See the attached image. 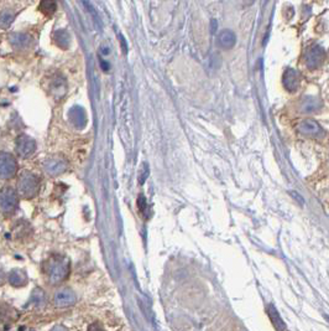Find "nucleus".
Listing matches in <instances>:
<instances>
[{"instance_id": "obj_21", "label": "nucleus", "mask_w": 329, "mask_h": 331, "mask_svg": "<svg viewBox=\"0 0 329 331\" xmlns=\"http://www.w3.org/2000/svg\"><path fill=\"white\" fill-rule=\"evenodd\" d=\"M14 14H11L10 11H4L1 14V19H0V24H1L2 29H7L10 25L14 21Z\"/></svg>"}, {"instance_id": "obj_7", "label": "nucleus", "mask_w": 329, "mask_h": 331, "mask_svg": "<svg viewBox=\"0 0 329 331\" xmlns=\"http://www.w3.org/2000/svg\"><path fill=\"white\" fill-rule=\"evenodd\" d=\"M45 170L48 175L57 176L67 170V163L61 158H51L46 160Z\"/></svg>"}, {"instance_id": "obj_20", "label": "nucleus", "mask_w": 329, "mask_h": 331, "mask_svg": "<svg viewBox=\"0 0 329 331\" xmlns=\"http://www.w3.org/2000/svg\"><path fill=\"white\" fill-rule=\"evenodd\" d=\"M322 106L320 99L317 98H306L305 102L302 103V110L303 112H316Z\"/></svg>"}, {"instance_id": "obj_8", "label": "nucleus", "mask_w": 329, "mask_h": 331, "mask_svg": "<svg viewBox=\"0 0 329 331\" xmlns=\"http://www.w3.org/2000/svg\"><path fill=\"white\" fill-rule=\"evenodd\" d=\"M77 298L74 292H72L69 288H65L58 291L55 294V304L60 308H66L71 307L76 303Z\"/></svg>"}, {"instance_id": "obj_12", "label": "nucleus", "mask_w": 329, "mask_h": 331, "mask_svg": "<svg viewBox=\"0 0 329 331\" xmlns=\"http://www.w3.org/2000/svg\"><path fill=\"white\" fill-rule=\"evenodd\" d=\"M66 92H67L66 79L60 76L53 78L52 82H51V93H52V96L55 97L56 99H60L65 96Z\"/></svg>"}, {"instance_id": "obj_22", "label": "nucleus", "mask_w": 329, "mask_h": 331, "mask_svg": "<svg viewBox=\"0 0 329 331\" xmlns=\"http://www.w3.org/2000/svg\"><path fill=\"white\" fill-rule=\"evenodd\" d=\"M149 174H150V169H149V165L146 163L143 164L140 169V173H139V183L144 184L146 181V179L149 178Z\"/></svg>"}, {"instance_id": "obj_26", "label": "nucleus", "mask_w": 329, "mask_h": 331, "mask_svg": "<svg viewBox=\"0 0 329 331\" xmlns=\"http://www.w3.org/2000/svg\"><path fill=\"white\" fill-rule=\"evenodd\" d=\"M100 65H102V68L104 71H108L109 70V65H108V63H105L104 61H100Z\"/></svg>"}, {"instance_id": "obj_18", "label": "nucleus", "mask_w": 329, "mask_h": 331, "mask_svg": "<svg viewBox=\"0 0 329 331\" xmlns=\"http://www.w3.org/2000/svg\"><path fill=\"white\" fill-rule=\"evenodd\" d=\"M38 10H40L43 15H46V16H51V15L55 14V11L57 10L56 0H41L40 5H38Z\"/></svg>"}, {"instance_id": "obj_17", "label": "nucleus", "mask_w": 329, "mask_h": 331, "mask_svg": "<svg viewBox=\"0 0 329 331\" xmlns=\"http://www.w3.org/2000/svg\"><path fill=\"white\" fill-rule=\"evenodd\" d=\"M53 40L56 41L58 47L63 48V50H67L69 43H71V36H69L68 32L63 29L57 30V31L55 32V35H53Z\"/></svg>"}, {"instance_id": "obj_10", "label": "nucleus", "mask_w": 329, "mask_h": 331, "mask_svg": "<svg viewBox=\"0 0 329 331\" xmlns=\"http://www.w3.org/2000/svg\"><path fill=\"white\" fill-rule=\"evenodd\" d=\"M69 122L76 127L77 129H82L87 124V114L82 107H73L68 112Z\"/></svg>"}, {"instance_id": "obj_9", "label": "nucleus", "mask_w": 329, "mask_h": 331, "mask_svg": "<svg viewBox=\"0 0 329 331\" xmlns=\"http://www.w3.org/2000/svg\"><path fill=\"white\" fill-rule=\"evenodd\" d=\"M300 74L294 68H287L286 71L284 72V76H282V83H284V87L290 92L296 91L300 86Z\"/></svg>"}, {"instance_id": "obj_25", "label": "nucleus", "mask_w": 329, "mask_h": 331, "mask_svg": "<svg viewBox=\"0 0 329 331\" xmlns=\"http://www.w3.org/2000/svg\"><path fill=\"white\" fill-rule=\"evenodd\" d=\"M210 30H212L213 34L218 30V21L215 19H212V21H210Z\"/></svg>"}, {"instance_id": "obj_5", "label": "nucleus", "mask_w": 329, "mask_h": 331, "mask_svg": "<svg viewBox=\"0 0 329 331\" xmlns=\"http://www.w3.org/2000/svg\"><path fill=\"white\" fill-rule=\"evenodd\" d=\"M36 150V143L29 135H20L16 140V153L20 158H29Z\"/></svg>"}, {"instance_id": "obj_23", "label": "nucleus", "mask_w": 329, "mask_h": 331, "mask_svg": "<svg viewBox=\"0 0 329 331\" xmlns=\"http://www.w3.org/2000/svg\"><path fill=\"white\" fill-rule=\"evenodd\" d=\"M146 206H148V204H146V199L144 195H140L138 199V207L139 210H140L143 214H145V210H146Z\"/></svg>"}, {"instance_id": "obj_6", "label": "nucleus", "mask_w": 329, "mask_h": 331, "mask_svg": "<svg viewBox=\"0 0 329 331\" xmlns=\"http://www.w3.org/2000/svg\"><path fill=\"white\" fill-rule=\"evenodd\" d=\"M298 130L302 134L308 135V137H320L323 134V129L317 122L312 119H306L298 124Z\"/></svg>"}, {"instance_id": "obj_24", "label": "nucleus", "mask_w": 329, "mask_h": 331, "mask_svg": "<svg viewBox=\"0 0 329 331\" xmlns=\"http://www.w3.org/2000/svg\"><path fill=\"white\" fill-rule=\"evenodd\" d=\"M88 331H104V329H103L102 324H99V323H94V324L89 325Z\"/></svg>"}, {"instance_id": "obj_19", "label": "nucleus", "mask_w": 329, "mask_h": 331, "mask_svg": "<svg viewBox=\"0 0 329 331\" xmlns=\"http://www.w3.org/2000/svg\"><path fill=\"white\" fill-rule=\"evenodd\" d=\"M46 302V295L45 292L40 288H36L35 291L32 292L31 297H30V304L35 305L37 308H42L45 305Z\"/></svg>"}, {"instance_id": "obj_13", "label": "nucleus", "mask_w": 329, "mask_h": 331, "mask_svg": "<svg viewBox=\"0 0 329 331\" xmlns=\"http://www.w3.org/2000/svg\"><path fill=\"white\" fill-rule=\"evenodd\" d=\"M27 279L29 278H27L26 272L21 271V269H14V271L10 272L9 274V283L11 284L12 287H16V288L26 286Z\"/></svg>"}, {"instance_id": "obj_4", "label": "nucleus", "mask_w": 329, "mask_h": 331, "mask_svg": "<svg viewBox=\"0 0 329 331\" xmlns=\"http://www.w3.org/2000/svg\"><path fill=\"white\" fill-rule=\"evenodd\" d=\"M17 171V163L9 153H1L0 156V175L2 179H11Z\"/></svg>"}, {"instance_id": "obj_1", "label": "nucleus", "mask_w": 329, "mask_h": 331, "mask_svg": "<svg viewBox=\"0 0 329 331\" xmlns=\"http://www.w3.org/2000/svg\"><path fill=\"white\" fill-rule=\"evenodd\" d=\"M69 261L66 257H55L50 262V272H48V279L51 284L57 286L66 281L69 274Z\"/></svg>"}, {"instance_id": "obj_16", "label": "nucleus", "mask_w": 329, "mask_h": 331, "mask_svg": "<svg viewBox=\"0 0 329 331\" xmlns=\"http://www.w3.org/2000/svg\"><path fill=\"white\" fill-rule=\"evenodd\" d=\"M267 314H269L270 320H271V323H272V325L275 327V329H276L277 331H286V325H285V323L282 322L280 314L277 313V310L275 309L272 305H270V307L267 308Z\"/></svg>"}, {"instance_id": "obj_2", "label": "nucleus", "mask_w": 329, "mask_h": 331, "mask_svg": "<svg viewBox=\"0 0 329 331\" xmlns=\"http://www.w3.org/2000/svg\"><path fill=\"white\" fill-rule=\"evenodd\" d=\"M17 189L24 199H32L40 190V179L32 173H22L17 183Z\"/></svg>"}, {"instance_id": "obj_15", "label": "nucleus", "mask_w": 329, "mask_h": 331, "mask_svg": "<svg viewBox=\"0 0 329 331\" xmlns=\"http://www.w3.org/2000/svg\"><path fill=\"white\" fill-rule=\"evenodd\" d=\"M9 41L11 42V45L16 48H26L30 45V41L31 38L27 36L26 34H22V32H14L9 36Z\"/></svg>"}, {"instance_id": "obj_27", "label": "nucleus", "mask_w": 329, "mask_h": 331, "mask_svg": "<svg viewBox=\"0 0 329 331\" xmlns=\"http://www.w3.org/2000/svg\"><path fill=\"white\" fill-rule=\"evenodd\" d=\"M51 331H67V329H66V328L60 327V325H58V327H55Z\"/></svg>"}, {"instance_id": "obj_14", "label": "nucleus", "mask_w": 329, "mask_h": 331, "mask_svg": "<svg viewBox=\"0 0 329 331\" xmlns=\"http://www.w3.org/2000/svg\"><path fill=\"white\" fill-rule=\"evenodd\" d=\"M236 42V36L231 30H223L219 35H218V43L220 47L229 50L233 47Z\"/></svg>"}, {"instance_id": "obj_11", "label": "nucleus", "mask_w": 329, "mask_h": 331, "mask_svg": "<svg viewBox=\"0 0 329 331\" xmlns=\"http://www.w3.org/2000/svg\"><path fill=\"white\" fill-rule=\"evenodd\" d=\"M325 56H326L325 50H323L322 47H320V46H313L307 55L308 68H311V70L317 68L318 66L322 63V61L325 60Z\"/></svg>"}, {"instance_id": "obj_3", "label": "nucleus", "mask_w": 329, "mask_h": 331, "mask_svg": "<svg viewBox=\"0 0 329 331\" xmlns=\"http://www.w3.org/2000/svg\"><path fill=\"white\" fill-rule=\"evenodd\" d=\"M19 206V196L12 187H4L0 195V207L4 214H12Z\"/></svg>"}]
</instances>
